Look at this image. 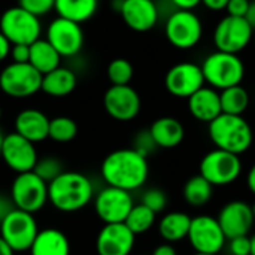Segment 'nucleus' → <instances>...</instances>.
<instances>
[{"label":"nucleus","mask_w":255,"mask_h":255,"mask_svg":"<svg viewBox=\"0 0 255 255\" xmlns=\"http://www.w3.org/2000/svg\"><path fill=\"white\" fill-rule=\"evenodd\" d=\"M100 173L109 187L121 188L128 193L140 188L149 175L146 157L133 148H123L108 154L102 163Z\"/></svg>","instance_id":"obj_1"},{"label":"nucleus","mask_w":255,"mask_h":255,"mask_svg":"<svg viewBox=\"0 0 255 255\" xmlns=\"http://www.w3.org/2000/svg\"><path fill=\"white\" fill-rule=\"evenodd\" d=\"M94 197V187L88 176L64 170L48 184V202L60 212H78Z\"/></svg>","instance_id":"obj_2"},{"label":"nucleus","mask_w":255,"mask_h":255,"mask_svg":"<svg viewBox=\"0 0 255 255\" xmlns=\"http://www.w3.org/2000/svg\"><path fill=\"white\" fill-rule=\"evenodd\" d=\"M209 137L218 149L241 155L253 143V128L242 115L221 114L209 123Z\"/></svg>","instance_id":"obj_3"},{"label":"nucleus","mask_w":255,"mask_h":255,"mask_svg":"<svg viewBox=\"0 0 255 255\" xmlns=\"http://www.w3.org/2000/svg\"><path fill=\"white\" fill-rule=\"evenodd\" d=\"M202 72L205 82L215 90H226L235 85H241L245 78V63L239 54H230L223 51H214L203 60Z\"/></svg>","instance_id":"obj_4"},{"label":"nucleus","mask_w":255,"mask_h":255,"mask_svg":"<svg viewBox=\"0 0 255 255\" xmlns=\"http://www.w3.org/2000/svg\"><path fill=\"white\" fill-rule=\"evenodd\" d=\"M167 42L176 49H193L203 37V22L194 10L176 9L164 24Z\"/></svg>","instance_id":"obj_5"},{"label":"nucleus","mask_w":255,"mask_h":255,"mask_svg":"<svg viewBox=\"0 0 255 255\" xmlns=\"http://www.w3.org/2000/svg\"><path fill=\"white\" fill-rule=\"evenodd\" d=\"M0 31L12 45H31L40 39L42 24L36 15L12 6L0 16Z\"/></svg>","instance_id":"obj_6"},{"label":"nucleus","mask_w":255,"mask_h":255,"mask_svg":"<svg viewBox=\"0 0 255 255\" xmlns=\"http://www.w3.org/2000/svg\"><path fill=\"white\" fill-rule=\"evenodd\" d=\"M254 33L255 30L244 16L226 15L214 28V46L217 51L239 54L254 40Z\"/></svg>","instance_id":"obj_7"},{"label":"nucleus","mask_w":255,"mask_h":255,"mask_svg":"<svg viewBox=\"0 0 255 255\" xmlns=\"http://www.w3.org/2000/svg\"><path fill=\"white\" fill-rule=\"evenodd\" d=\"M10 199L15 209L36 214L48 202V184L33 170L18 173L10 185Z\"/></svg>","instance_id":"obj_8"},{"label":"nucleus","mask_w":255,"mask_h":255,"mask_svg":"<svg viewBox=\"0 0 255 255\" xmlns=\"http://www.w3.org/2000/svg\"><path fill=\"white\" fill-rule=\"evenodd\" d=\"M40 87L42 75L28 63H10L0 72V90L9 97H31Z\"/></svg>","instance_id":"obj_9"},{"label":"nucleus","mask_w":255,"mask_h":255,"mask_svg":"<svg viewBox=\"0 0 255 255\" xmlns=\"http://www.w3.org/2000/svg\"><path fill=\"white\" fill-rule=\"evenodd\" d=\"M39 233L33 214L13 209L0 223V238L13 253L28 251Z\"/></svg>","instance_id":"obj_10"},{"label":"nucleus","mask_w":255,"mask_h":255,"mask_svg":"<svg viewBox=\"0 0 255 255\" xmlns=\"http://www.w3.org/2000/svg\"><path fill=\"white\" fill-rule=\"evenodd\" d=\"M242 172V163L239 155L214 149L206 154L200 163V175L214 187H223L235 182Z\"/></svg>","instance_id":"obj_11"},{"label":"nucleus","mask_w":255,"mask_h":255,"mask_svg":"<svg viewBox=\"0 0 255 255\" xmlns=\"http://www.w3.org/2000/svg\"><path fill=\"white\" fill-rule=\"evenodd\" d=\"M188 241L199 254H218L226 244V235L217 218L199 215L191 218Z\"/></svg>","instance_id":"obj_12"},{"label":"nucleus","mask_w":255,"mask_h":255,"mask_svg":"<svg viewBox=\"0 0 255 255\" xmlns=\"http://www.w3.org/2000/svg\"><path fill=\"white\" fill-rule=\"evenodd\" d=\"M133 206L134 202L128 191L109 185L100 190L94 200V211L105 224L124 223Z\"/></svg>","instance_id":"obj_13"},{"label":"nucleus","mask_w":255,"mask_h":255,"mask_svg":"<svg viewBox=\"0 0 255 255\" xmlns=\"http://www.w3.org/2000/svg\"><path fill=\"white\" fill-rule=\"evenodd\" d=\"M205 76L202 66L191 61H182L172 66L164 78L166 90L179 99H188L202 87H205Z\"/></svg>","instance_id":"obj_14"},{"label":"nucleus","mask_w":255,"mask_h":255,"mask_svg":"<svg viewBox=\"0 0 255 255\" xmlns=\"http://www.w3.org/2000/svg\"><path fill=\"white\" fill-rule=\"evenodd\" d=\"M46 40L61 57H73L84 46V30L81 24L57 16L48 25Z\"/></svg>","instance_id":"obj_15"},{"label":"nucleus","mask_w":255,"mask_h":255,"mask_svg":"<svg viewBox=\"0 0 255 255\" xmlns=\"http://www.w3.org/2000/svg\"><path fill=\"white\" fill-rule=\"evenodd\" d=\"M108 115L117 121H131L140 112V96L130 85H111L103 96Z\"/></svg>","instance_id":"obj_16"},{"label":"nucleus","mask_w":255,"mask_h":255,"mask_svg":"<svg viewBox=\"0 0 255 255\" xmlns=\"http://www.w3.org/2000/svg\"><path fill=\"white\" fill-rule=\"evenodd\" d=\"M0 157L10 170L16 172V175L31 172L39 158L34 143L24 139L15 131L4 134Z\"/></svg>","instance_id":"obj_17"},{"label":"nucleus","mask_w":255,"mask_h":255,"mask_svg":"<svg viewBox=\"0 0 255 255\" xmlns=\"http://www.w3.org/2000/svg\"><path fill=\"white\" fill-rule=\"evenodd\" d=\"M118 12L126 25L139 33L152 30L160 18L155 0H121Z\"/></svg>","instance_id":"obj_18"},{"label":"nucleus","mask_w":255,"mask_h":255,"mask_svg":"<svg viewBox=\"0 0 255 255\" xmlns=\"http://www.w3.org/2000/svg\"><path fill=\"white\" fill-rule=\"evenodd\" d=\"M136 236L124 223L105 224L96 239L99 255H130L134 248Z\"/></svg>","instance_id":"obj_19"},{"label":"nucleus","mask_w":255,"mask_h":255,"mask_svg":"<svg viewBox=\"0 0 255 255\" xmlns=\"http://www.w3.org/2000/svg\"><path fill=\"white\" fill-rule=\"evenodd\" d=\"M217 220H218L227 239L248 236L255 221L251 206L241 200L227 203L221 209Z\"/></svg>","instance_id":"obj_20"},{"label":"nucleus","mask_w":255,"mask_h":255,"mask_svg":"<svg viewBox=\"0 0 255 255\" xmlns=\"http://www.w3.org/2000/svg\"><path fill=\"white\" fill-rule=\"evenodd\" d=\"M15 133L37 143L48 139L49 118L39 109H22L15 118Z\"/></svg>","instance_id":"obj_21"},{"label":"nucleus","mask_w":255,"mask_h":255,"mask_svg":"<svg viewBox=\"0 0 255 255\" xmlns=\"http://www.w3.org/2000/svg\"><path fill=\"white\" fill-rule=\"evenodd\" d=\"M187 100L190 114L202 123L209 124L223 114L220 91L212 87H202Z\"/></svg>","instance_id":"obj_22"},{"label":"nucleus","mask_w":255,"mask_h":255,"mask_svg":"<svg viewBox=\"0 0 255 255\" xmlns=\"http://www.w3.org/2000/svg\"><path fill=\"white\" fill-rule=\"evenodd\" d=\"M28 253L30 255H70V244L61 230L43 229L39 230Z\"/></svg>","instance_id":"obj_23"},{"label":"nucleus","mask_w":255,"mask_h":255,"mask_svg":"<svg viewBox=\"0 0 255 255\" xmlns=\"http://www.w3.org/2000/svg\"><path fill=\"white\" fill-rule=\"evenodd\" d=\"M148 131L158 148H175L184 140L185 136V130L181 121L172 117L155 120Z\"/></svg>","instance_id":"obj_24"},{"label":"nucleus","mask_w":255,"mask_h":255,"mask_svg":"<svg viewBox=\"0 0 255 255\" xmlns=\"http://www.w3.org/2000/svg\"><path fill=\"white\" fill-rule=\"evenodd\" d=\"M78 78L73 70L67 67H57L52 72L42 75V87L40 91L51 97H66L73 93L76 88Z\"/></svg>","instance_id":"obj_25"},{"label":"nucleus","mask_w":255,"mask_h":255,"mask_svg":"<svg viewBox=\"0 0 255 255\" xmlns=\"http://www.w3.org/2000/svg\"><path fill=\"white\" fill-rule=\"evenodd\" d=\"M60 63H61V55L46 39H37L30 45L28 64H31L40 75H46L54 69L60 67L61 66Z\"/></svg>","instance_id":"obj_26"},{"label":"nucleus","mask_w":255,"mask_h":255,"mask_svg":"<svg viewBox=\"0 0 255 255\" xmlns=\"http://www.w3.org/2000/svg\"><path fill=\"white\" fill-rule=\"evenodd\" d=\"M99 7V0H55L54 10L58 16L82 24L94 16Z\"/></svg>","instance_id":"obj_27"},{"label":"nucleus","mask_w":255,"mask_h":255,"mask_svg":"<svg viewBox=\"0 0 255 255\" xmlns=\"http://www.w3.org/2000/svg\"><path fill=\"white\" fill-rule=\"evenodd\" d=\"M191 217L184 212H170L160 221L158 232L166 242H179L188 236Z\"/></svg>","instance_id":"obj_28"},{"label":"nucleus","mask_w":255,"mask_h":255,"mask_svg":"<svg viewBox=\"0 0 255 255\" xmlns=\"http://www.w3.org/2000/svg\"><path fill=\"white\" fill-rule=\"evenodd\" d=\"M221 111L227 115H242L250 106V94L241 85H235L220 91Z\"/></svg>","instance_id":"obj_29"},{"label":"nucleus","mask_w":255,"mask_h":255,"mask_svg":"<svg viewBox=\"0 0 255 255\" xmlns=\"http://www.w3.org/2000/svg\"><path fill=\"white\" fill-rule=\"evenodd\" d=\"M214 185L202 175L190 178L184 185V199L191 206H203L212 199Z\"/></svg>","instance_id":"obj_30"},{"label":"nucleus","mask_w":255,"mask_h":255,"mask_svg":"<svg viewBox=\"0 0 255 255\" xmlns=\"http://www.w3.org/2000/svg\"><path fill=\"white\" fill-rule=\"evenodd\" d=\"M155 215L151 209H148L145 205L139 203L134 205L130 211V214L127 215L124 224L130 229V232L137 236V235H143L146 233L155 223Z\"/></svg>","instance_id":"obj_31"},{"label":"nucleus","mask_w":255,"mask_h":255,"mask_svg":"<svg viewBox=\"0 0 255 255\" xmlns=\"http://www.w3.org/2000/svg\"><path fill=\"white\" fill-rule=\"evenodd\" d=\"M78 134V124L69 117H55L49 120L48 137L58 143L70 142Z\"/></svg>","instance_id":"obj_32"},{"label":"nucleus","mask_w":255,"mask_h":255,"mask_svg":"<svg viewBox=\"0 0 255 255\" xmlns=\"http://www.w3.org/2000/svg\"><path fill=\"white\" fill-rule=\"evenodd\" d=\"M106 75L112 85H130L134 69L127 58H115L108 64Z\"/></svg>","instance_id":"obj_33"},{"label":"nucleus","mask_w":255,"mask_h":255,"mask_svg":"<svg viewBox=\"0 0 255 255\" xmlns=\"http://www.w3.org/2000/svg\"><path fill=\"white\" fill-rule=\"evenodd\" d=\"M33 172L42 181H45L46 184H49L51 181H54L55 178H58L64 172V166L60 161V158L52 157V155H46V157L37 158Z\"/></svg>","instance_id":"obj_34"},{"label":"nucleus","mask_w":255,"mask_h":255,"mask_svg":"<svg viewBox=\"0 0 255 255\" xmlns=\"http://www.w3.org/2000/svg\"><path fill=\"white\" fill-rule=\"evenodd\" d=\"M142 205H145L154 214H158V212L164 211V208L167 205V196H166L164 191H161L158 188H151V190L143 193Z\"/></svg>","instance_id":"obj_35"},{"label":"nucleus","mask_w":255,"mask_h":255,"mask_svg":"<svg viewBox=\"0 0 255 255\" xmlns=\"http://www.w3.org/2000/svg\"><path fill=\"white\" fill-rule=\"evenodd\" d=\"M18 6L39 18L54 9L55 0H18Z\"/></svg>","instance_id":"obj_36"},{"label":"nucleus","mask_w":255,"mask_h":255,"mask_svg":"<svg viewBox=\"0 0 255 255\" xmlns=\"http://www.w3.org/2000/svg\"><path fill=\"white\" fill-rule=\"evenodd\" d=\"M157 148L155 142L152 140L149 131H140L136 139H134V146L133 149H136L139 154H142L143 157H148L154 149Z\"/></svg>","instance_id":"obj_37"},{"label":"nucleus","mask_w":255,"mask_h":255,"mask_svg":"<svg viewBox=\"0 0 255 255\" xmlns=\"http://www.w3.org/2000/svg\"><path fill=\"white\" fill-rule=\"evenodd\" d=\"M230 251L233 255H250L251 241L248 236H239L230 239Z\"/></svg>","instance_id":"obj_38"},{"label":"nucleus","mask_w":255,"mask_h":255,"mask_svg":"<svg viewBox=\"0 0 255 255\" xmlns=\"http://www.w3.org/2000/svg\"><path fill=\"white\" fill-rule=\"evenodd\" d=\"M251 0H229L227 6H226V12L227 15L232 16H244L247 15L248 9H250Z\"/></svg>","instance_id":"obj_39"},{"label":"nucleus","mask_w":255,"mask_h":255,"mask_svg":"<svg viewBox=\"0 0 255 255\" xmlns=\"http://www.w3.org/2000/svg\"><path fill=\"white\" fill-rule=\"evenodd\" d=\"M9 57L12 58V63H28L30 45H12Z\"/></svg>","instance_id":"obj_40"},{"label":"nucleus","mask_w":255,"mask_h":255,"mask_svg":"<svg viewBox=\"0 0 255 255\" xmlns=\"http://www.w3.org/2000/svg\"><path fill=\"white\" fill-rule=\"evenodd\" d=\"M13 209H15V206H13V202H12L10 196H6V194H1V193H0V223H1L3 218L7 217Z\"/></svg>","instance_id":"obj_41"},{"label":"nucleus","mask_w":255,"mask_h":255,"mask_svg":"<svg viewBox=\"0 0 255 255\" xmlns=\"http://www.w3.org/2000/svg\"><path fill=\"white\" fill-rule=\"evenodd\" d=\"M170 3H172L176 9L194 10L199 4H202V0H170Z\"/></svg>","instance_id":"obj_42"},{"label":"nucleus","mask_w":255,"mask_h":255,"mask_svg":"<svg viewBox=\"0 0 255 255\" xmlns=\"http://www.w3.org/2000/svg\"><path fill=\"white\" fill-rule=\"evenodd\" d=\"M229 0H202V4L208 7L209 10L218 12V10H226Z\"/></svg>","instance_id":"obj_43"},{"label":"nucleus","mask_w":255,"mask_h":255,"mask_svg":"<svg viewBox=\"0 0 255 255\" xmlns=\"http://www.w3.org/2000/svg\"><path fill=\"white\" fill-rule=\"evenodd\" d=\"M10 48H12V43L4 37V34L0 31V63L4 61L9 54H10Z\"/></svg>","instance_id":"obj_44"},{"label":"nucleus","mask_w":255,"mask_h":255,"mask_svg":"<svg viewBox=\"0 0 255 255\" xmlns=\"http://www.w3.org/2000/svg\"><path fill=\"white\" fill-rule=\"evenodd\" d=\"M151 255H176V250L170 244H163L157 247Z\"/></svg>","instance_id":"obj_45"},{"label":"nucleus","mask_w":255,"mask_h":255,"mask_svg":"<svg viewBox=\"0 0 255 255\" xmlns=\"http://www.w3.org/2000/svg\"><path fill=\"white\" fill-rule=\"evenodd\" d=\"M245 19L250 22V25L255 30V1H253V0H251V4H250V9H248L247 15H245Z\"/></svg>","instance_id":"obj_46"},{"label":"nucleus","mask_w":255,"mask_h":255,"mask_svg":"<svg viewBox=\"0 0 255 255\" xmlns=\"http://www.w3.org/2000/svg\"><path fill=\"white\" fill-rule=\"evenodd\" d=\"M248 187L255 194V164L251 167V170L248 173Z\"/></svg>","instance_id":"obj_47"},{"label":"nucleus","mask_w":255,"mask_h":255,"mask_svg":"<svg viewBox=\"0 0 255 255\" xmlns=\"http://www.w3.org/2000/svg\"><path fill=\"white\" fill-rule=\"evenodd\" d=\"M0 255H13V251L4 244V241L0 238Z\"/></svg>","instance_id":"obj_48"},{"label":"nucleus","mask_w":255,"mask_h":255,"mask_svg":"<svg viewBox=\"0 0 255 255\" xmlns=\"http://www.w3.org/2000/svg\"><path fill=\"white\" fill-rule=\"evenodd\" d=\"M250 241H251V253H250V255H255V235L253 238H250Z\"/></svg>","instance_id":"obj_49"},{"label":"nucleus","mask_w":255,"mask_h":255,"mask_svg":"<svg viewBox=\"0 0 255 255\" xmlns=\"http://www.w3.org/2000/svg\"><path fill=\"white\" fill-rule=\"evenodd\" d=\"M3 139H4V134L1 133V130H0V151H1V145H3Z\"/></svg>","instance_id":"obj_50"},{"label":"nucleus","mask_w":255,"mask_h":255,"mask_svg":"<svg viewBox=\"0 0 255 255\" xmlns=\"http://www.w3.org/2000/svg\"><path fill=\"white\" fill-rule=\"evenodd\" d=\"M251 211H253V215H254V220H255V203L251 206Z\"/></svg>","instance_id":"obj_51"},{"label":"nucleus","mask_w":255,"mask_h":255,"mask_svg":"<svg viewBox=\"0 0 255 255\" xmlns=\"http://www.w3.org/2000/svg\"><path fill=\"white\" fill-rule=\"evenodd\" d=\"M194 255H218V254H199V253H196Z\"/></svg>","instance_id":"obj_52"},{"label":"nucleus","mask_w":255,"mask_h":255,"mask_svg":"<svg viewBox=\"0 0 255 255\" xmlns=\"http://www.w3.org/2000/svg\"><path fill=\"white\" fill-rule=\"evenodd\" d=\"M0 120H1V108H0Z\"/></svg>","instance_id":"obj_53"},{"label":"nucleus","mask_w":255,"mask_h":255,"mask_svg":"<svg viewBox=\"0 0 255 255\" xmlns=\"http://www.w3.org/2000/svg\"><path fill=\"white\" fill-rule=\"evenodd\" d=\"M254 45H255V33H254Z\"/></svg>","instance_id":"obj_54"},{"label":"nucleus","mask_w":255,"mask_h":255,"mask_svg":"<svg viewBox=\"0 0 255 255\" xmlns=\"http://www.w3.org/2000/svg\"><path fill=\"white\" fill-rule=\"evenodd\" d=\"M253 1H255V0H253Z\"/></svg>","instance_id":"obj_55"}]
</instances>
